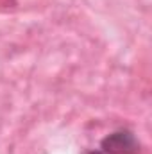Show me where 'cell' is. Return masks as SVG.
<instances>
[{
  "mask_svg": "<svg viewBox=\"0 0 152 154\" xmlns=\"http://www.w3.org/2000/svg\"><path fill=\"white\" fill-rule=\"evenodd\" d=\"M100 147H102L104 154H138L140 152V142L127 129H120V131H114L111 134H108L102 140Z\"/></svg>",
  "mask_w": 152,
  "mask_h": 154,
  "instance_id": "1",
  "label": "cell"
},
{
  "mask_svg": "<svg viewBox=\"0 0 152 154\" xmlns=\"http://www.w3.org/2000/svg\"><path fill=\"white\" fill-rule=\"evenodd\" d=\"M84 154H104V152H100V151H88V152H84Z\"/></svg>",
  "mask_w": 152,
  "mask_h": 154,
  "instance_id": "2",
  "label": "cell"
}]
</instances>
